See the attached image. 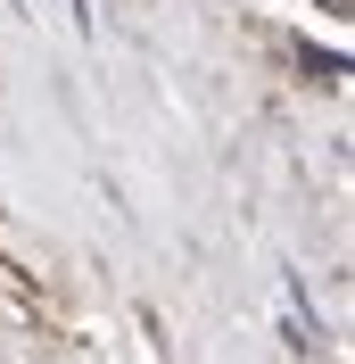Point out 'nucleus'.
Listing matches in <instances>:
<instances>
[{
    "label": "nucleus",
    "instance_id": "obj_1",
    "mask_svg": "<svg viewBox=\"0 0 355 364\" xmlns=\"http://www.w3.org/2000/svg\"><path fill=\"white\" fill-rule=\"evenodd\" d=\"M0 315H9V323H42V298L25 290V282H17L9 265H0Z\"/></svg>",
    "mask_w": 355,
    "mask_h": 364
}]
</instances>
